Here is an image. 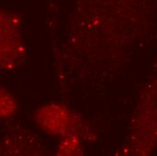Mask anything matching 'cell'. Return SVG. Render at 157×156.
I'll return each instance as SVG.
<instances>
[{
  "instance_id": "1",
  "label": "cell",
  "mask_w": 157,
  "mask_h": 156,
  "mask_svg": "<svg viewBox=\"0 0 157 156\" xmlns=\"http://www.w3.org/2000/svg\"><path fill=\"white\" fill-rule=\"evenodd\" d=\"M157 144V75L142 94L132 129L134 154H147Z\"/></svg>"
},
{
  "instance_id": "2",
  "label": "cell",
  "mask_w": 157,
  "mask_h": 156,
  "mask_svg": "<svg viewBox=\"0 0 157 156\" xmlns=\"http://www.w3.org/2000/svg\"><path fill=\"white\" fill-rule=\"evenodd\" d=\"M24 52L17 19L0 8V70L17 67L24 58Z\"/></svg>"
},
{
  "instance_id": "3",
  "label": "cell",
  "mask_w": 157,
  "mask_h": 156,
  "mask_svg": "<svg viewBox=\"0 0 157 156\" xmlns=\"http://www.w3.org/2000/svg\"><path fill=\"white\" fill-rule=\"evenodd\" d=\"M16 103L14 97L6 89L0 88V118H6L14 115Z\"/></svg>"
}]
</instances>
